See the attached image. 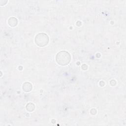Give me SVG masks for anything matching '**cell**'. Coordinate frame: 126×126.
Here are the masks:
<instances>
[{
    "instance_id": "6da1fadb",
    "label": "cell",
    "mask_w": 126,
    "mask_h": 126,
    "mask_svg": "<svg viewBox=\"0 0 126 126\" xmlns=\"http://www.w3.org/2000/svg\"><path fill=\"white\" fill-rule=\"evenodd\" d=\"M71 58L69 54L64 51L59 52L56 56V61L57 63L62 65L67 64L70 61Z\"/></svg>"
},
{
    "instance_id": "7a4b0ae2",
    "label": "cell",
    "mask_w": 126,
    "mask_h": 126,
    "mask_svg": "<svg viewBox=\"0 0 126 126\" xmlns=\"http://www.w3.org/2000/svg\"><path fill=\"white\" fill-rule=\"evenodd\" d=\"M48 36L46 34L43 33L38 34L35 38V42L36 44L39 46H44L48 44Z\"/></svg>"
}]
</instances>
